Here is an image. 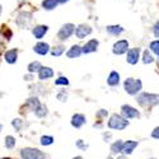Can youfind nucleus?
I'll return each instance as SVG.
<instances>
[{"label": "nucleus", "mask_w": 159, "mask_h": 159, "mask_svg": "<svg viewBox=\"0 0 159 159\" xmlns=\"http://www.w3.org/2000/svg\"><path fill=\"white\" fill-rule=\"evenodd\" d=\"M11 125L14 126L17 130H20V129H22V125H23V121H22V120H19V118H16V120H13Z\"/></svg>", "instance_id": "32"}, {"label": "nucleus", "mask_w": 159, "mask_h": 159, "mask_svg": "<svg viewBox=\"0 0 159 159\" xmlns=\"http://www.w3.org/2000/svg\"><path fill=\"white\" fill-rule=\"evenodd\" d=\"M18 57V51L17 50H9L5 52V61L9 64H14Z\"/></svg>", "instance_id": "17"}, {"label": "nucleus", "mask_w": 159, "mask_h": 159, "mask_svg": "<svg viewBox=\"0 0 159 159\" xmlns=\"http://www.w3.org/2000/svg\"><path fill=\"white\" fill-rule=\"evenodd\" d=\"M33 50H34V52H37L38 55H46L50 51V46L46 42H38L37 45H34Z\"/></svg>", "instance_id": "12"}, {"label": "nucleus", "mask_w": 159, "mask_h": 159, "mask_svg": "<svg viewBox=\"0 0 159 159\" xmlns=\"http://www.w3.org/2000/svg\"><path fill=\"white\" fill-rule=\"evenodd\" d=\"M74 31H75V25L71 24V23H66L60 28L57 36H59V38L61 39V41H65V39H68L74 33Z\"/></svg>", "instance_id": "5"}, {"label": "nucleus", "mask_w": 159, "mask_h": 159, "mask_svg": "<svg viewBox=\"0 0 159 159\" xmlns=\"http://www.w3.org/2000/svg\"><path fill=\"white\" fill-rule=\"evenodd\" d=\"M149 48L152 50L153 54H155L157 56H159V41H158V39H157V41H153V42L150 43Z\"/></svg>", "instance_id": "26"}, {"label": "nucleus", "mask_w": 159, "mask_h": 159, "mask_svg": "<svg viewBox=\"0 0 159 159\" xmlns=\"http://www.w3.org/2000/svg\"><path fill=\"white\" fill-rule=\"evenodd\" d=\"M129 50V42L126 41V39H121V41H117L115 45H113V54L116 55H122L125 54V52Z\"/></svg>", "instance_id": "7"}, {"label": "nucleus", "mask_w": 159, "mask_h": 159, "mask_svg": "<svg viewBox=\"0 0 159 159\" xmlns=\"http://www.w3.org/2000/svg\"><path fill=\"white\" fill-rule=\"evenodd\" d=\"M122 144H124V141H121V140H117L116 143H113L112 145H111V150H112V153H120L121 150H122Z\"/></svg>", "instance_id": "23"}, {"label": "nucleus", "mask_w": 159, "mask_h": 159, "mask_svg": "<svg viewBox=\"0 0 159 159\" xmlns=\"http://www.w3.org/2000/svg\"><path fill=\"white\" fill-rule=\"evenodd\" d=\"M97 47H98V41L97 39H90V41L82 48L83 54H90V52H94V51H97Z\"/></svg>", "instance_id": "14"}, {"label": "nucleus", "mask_w": 159, "mask_h": 159, "mask_svg": "<svg viewBox=\"0 0 159 159\" xmlns=\"http://www.w3.org/2000/svg\"><path fill=\"white\" fill-rule=\"evenodd\" d=\"M139 55H140V48L135 47L127 51V62L131 65H135L139 61Z\"/></svg>", "instance_id": "8"}, {"label": "nucleus", "mask_w": 159, "mask_h": 159, "mask_svg": "<svg viewBox=\"0 0 159 159\" xmlns=\"http://www.w3.org/2000/svg\"><path fill=\"white\" fill-rule=\"evenodd\" d=\"M27 103H28V106H30V107H31L33 111H34V110L38 107V106H39V102H38V99H37L36 97H32V98H30Z\"/></svg>", "instance_id": "28"}, {"label": "nucleus", "mask_w": 159, "mask_h": 159, "mask_svg": "<svg viewBox=\"0 0 159 159\" xmlns=\"http://www.w3.org/2000/svg\"><path fill=\"white\" fill-rule=\"evenodd\" d=\"M118 159H127V158H126V155H125V157H120Z\"/></svg>", "instance_id": "40"}, {"label": "nucleus", "mask_w": 159, "mask_h": 159, "mask_svg": "<svg viewBox=\"0 0 159 159\" xmlns=\"http://www.w3.org/2000/svg\"><path fill=\"white\" fill-rule=\"evenodd\" d=\"M48 31V27L47 25H37V27H34L33 28V36L37 38V39H41L45 34H46V32Z\"/></svg>", "instance_id": "15"}, {"label": "nucleus", "mask_w": 159, "mask_h": 159, "mask_svg": "<svg viewBox=\"0 0 159 159\" xmlns=\"http://www.w3.org/2000/svg\"><path fill=\"white\" fill-rule=\"evenodd\" d=\"M54 76V70L51 68H41L38 71V78L39 80H46V79H50Z\"/></svg>", "instance_id": "11"}, {"label": "nucleus", "mask_w": 159, "mask_h": 159, "mask_svg": "<svg viewBox=\"0 0 159 159\" xmlns=\"http://www.w3.org/2000/svg\"><path fill=\"white\" fill-rule=\"evenodd\" d=\"M66 97H68V96L64 94V93H60V94L57 96V98H59L60 101H66Z\"/></svg>", "instance_id": "36"}, {"label": "nucleus", "mask_w": 159, "mask_h": 159, "mask_svg": "<svg viewBox=\"0 0 159 159\" xmlns=\"http://www.w3.org/2000/svg\"><path fill=\"white\" fill-rule=\"evenodd\" d=\"M121 113L125 118H139L140 113L138 110H135L134 107H131L129 104H124L121 107Z\"/></svg>", "instance_id": "6"}, {"label": "nucleus", "mask_w": 159, "mask_h": 159, "mask_svg": "<svg viewBox=\"0 0 159 159\" xmlns=\"http://www.w3.org/2000/svg\"><path fill=\"white\" fill-rule=\"evenodd\" d=\"M127 126H129L127 118H125L124 116H120V115H112L108 121V127L113 129V130H124Z\"/></svg>", "instance_id": "2"}, {"label": "nucleus", "mask_w": 159, "mask_h": 159, "mask_svg": "<svg viewBox=\"0 0 159 159\" xmlns=\"http://www.w3.org/2000/svg\"><path fill=\"white\" fill-rule=\"evenodd\" d=\"M84 124H85V117H84L83 115L76 113V115L73 116V118H71V125H73L74 127L79 129V127H82Z\"/></svg>", "instance_id": "13"}, {"label": "nucleus", "mask_w": 159, "mask_h": 159, "mask_svg": "<svg viewBox=\"0 0 159 159\" xmlns=\"http://www.w3.org/2000/svg\"><path fill=\"white\" fill-rule=\"evenodd\" d=\"M31 13H20V14L18 16V18H17V24H19L22 20H24V25L27 24L30 20H31Z\"/></svg>", "instance_id": "21"}, {"label": "nucleus", "mask_w": 159, "mask_h": 159, "mask_svg": "<svg viewBox=\"0 0 159 159\" xmlns=\"http://www.w3.org/2000/svg\"><path fill=\"white\" fill-rule=\"evenodd\" d=\"M2 129H3V126H2V125H0V131H2Z\"/></svg>", "instance_id": "43"}, {"label": "nucleus", "mask_w": 159, "mask_h": 159, "mask_svg": "<svg viewBox=\"0 0 159 159\" xmlns=\"http://www.w3.org/2000/svg\"><path fill=\"white\" fill-rule=\"evenodd\" d=\"M2 11H3V9H2V5H0V14H2Z\"/></svg>", "instance_id": "42"}, {"label": "nucleus", "mask_w": 159, "mask_h": 159, "mask_svg": "<svg viewBox=\"0 0 159 159\" xmlns=\"http://www.w3.org/2000/svg\"><path fill=\"white\" fill-rule=\"evenodd\" d=\"M74 159H83V158H82V157H75Z\"/></svg>", "instance_id": "41"}, {"label": "nucleus", "mask_w": 159, "mask_h": 159, "mask_svg": "<svg viewBox=\"0 0 159 159\" xmlns=\"http://www.w3.org/2000/svg\"><path fill=\"white\" fill-rule=\"evenodd\" d=\"M25 78V80H32V76L31 75H27V76H24Z\"/></svg>", "instance_id": "39"}, {"label": "nucleus", "mask_w": 159, "mask_h": 159, "mask_svg": "<svg viewBox=\"0 0 159 159\" xmlns=\"http://www.w3.org/2000/svg\"><path fill=\"white\" fill-rule=\"evenodd\" d=\"M106 159H112V158H111V157H108V158H106Z\"/></svg>", "instance_id": "44"}, {"label": "nucleus", "mask_w": 159, "mask_h": 159, "mask_svg": "<svg viewBox=\"0 0 159 159\" xmlns=\"http://www.w3.org/2000/svg\"><path fill=\"white\" fill-rule=\"evenodd\" d=\"M14 145H16V139L14 138H13V136H7L5 138V147L8 149L14 148Z\"/></svg>", "instance_id": "27"}, {"label": "nucleus", "mask_w": 159, "mask_h": 159, "mask_svg": "<svg viewBox=\"0 0 159 159\" xmlns=\"http://www.w3.org/2000/svg\"><path fill=\"white\" fill-rule=\"evenodd\" d=\"M56 2H57V4H59V3H60V4H65V3H68L69 0H56Z\"/></svg>", "instance_id": "37"}, {"label": "nucleus", "mask_w": 159, "mask_h": 159, "mask_svg": "<svg viewBox=\"0 0 159 159\" xmlns=\"http://www.w3.org/2000/svg\"><path fill=\"white\" fill-rule=\"evenodd\" d=\"M54 143V138L52 136H42L41 138V144L42 145H51Z\"/></svg>", "instance_id": "29"}, {"label": "nucleus", "mask_w": 159, "mask_h": 159, "mask_svg": "<svg viewBox=\"0 0 159 159\" xmlns=\"http://www.w3.org/2000/svg\"><path fill=\"white\" fill-rule=\"evenodd\" d=\"M158 61H159V60H158Z\"/></svg>", "instance_id": "45"}, {"label": "nucleus", "mask_w": 159, "mask_h": 159, "mask_svg": "<svg viewBox=\"0 0 159 159\" xmlns=\"http://www.w3.org/2000/svg\"><path fill=\"white\" fill-rule=\"evenodd\" d=\"M34 113H36V116H38V117H45V116L47 115V108L45 107V106L39 104L38 107L34 110Z\"/></svg>", "instance_id": "24"}, {"label": "nucleus", "mask_w": 159, "mask_h": 159, "mask_svg": "<svg viewBox=\"0 0 159 159\" xmlns=\"http://www.w3.org/2000/svg\"><path fill=\"white\" fill-rule=\"evenodd\" d=\"M55 84L56 85H68L69 80L66 78H64V76H60L59 79H56V80H55Z\"/></svg>", "instance_id": "31"}, {"label": "nucleus", "mask_w": 159, "mask_h": 159, "mask_svg": "<svg viewBox=\"0 0 159 159\" xmlns=\"http://www.w3.org/2000/svg\"><path fill=\"white\" fill-rule=\"evenodd\" d=\"M62 52H64V47L62 46H57V47H55L54 50L51 51V55L52 56H60Z\"/></svg>", "instance_id": "30"}, {"label": "nucleus", "mask_w": 159, "mask_h": 159, "mask_svg": "<svg viewBox=\"0 0 159 159\" xmlns=\"http://www.w3.org/2000/svg\"><path fill=\"white\" fill-rule=\"evenodd\" d=\"M107 83H108V85H111V87L117 85L118 83H120V74H118L117 71H112V73L110 74L108 79H107Z\"/></svg>", "instance_id": "18"}, {"label": "nucleus", "mask_w": 159, "mask_h": 159, "mask_svg": "<svg viewBox=\"0 0 159 159\" xmlns=\"http://www.w3.org/2000/svg\"><path fill=\"white\" fill-rule=\"evenodd\" d=\"M2 47H3V37L0 36V50H2Z\"/></svg>", "instance_id": "38"}, {"label": "nucleus", "mask_w": 159, "mask_h": 159, "mask_svg": "<svg viewBox=\"0 0 159 159\" xmlns=\"http://www.w3.org/2000/svg\"><path fill=\"white\" fill-rule=\"evenodd\" d=\"M20 157L23 159H46L45 154L38 150V149H33V148H24L20 150Z\"/></svg>", "instance_id": "4"}, {"label": "nucleus", "mask_w": 159, "mask_h": 159, "mask_svg": "<svg viewBox=\"0 0 159 159\" xmlns=\"http://www.w3.org/2000/svg\"><path fill=\"white\" fill-rule=\"evenodd\" d=\"M76 145H78V147H79V148H82L83 150H85V149L88 148V145H83V143H82L80 140H79V141H78V144H76Z\"/></svg>", "instance_id": "35"}, {"label": "nucleus", "mask_w": 159, "mask_h": 159, "mask_svg": "<svg viewBox=\"0 0 159 159\" xmlns=\"http://www.w3.org/2000/svg\"><path fill=\"white\" fill-rule=\"evenodd\" d=\"M153 61H154V59H153V56L150 55V52H149L148 50H145L144 54H143V62H144V64H152Z\"/></svg>", "instance_id": "25"}, {"label": "nucleus", "mask_w": 159, "mask_h": 159, "mask_svg": "<svg viewBox=\"0 0 159 159\" xmlns=\"http://www.w3.org/2000/svg\"><path fill=\"white\" fill-rule=\"evenodd\" d=\"M57 5V2L56 0H43L42 2V7L46 9V10H52L55 9Z\"/></svg>", "instance_id": "20"}, {"label": "nucleus", "mask_w": 159, "mask_h": 159, "mask_svg": "<svg viewBox=\"0 0 159 159\" xmlns=\"http://www.w3.org/2000/svg\"><path fill=\"white\" fill-rule=\"evenodd\" d=\"M42 68V65H41V62H38V61H33V62H31L30 65H28V71L32 74V73H37V71H39V69Z\"/></svg>", "instance_id": "22"}, {"label": "nucleus", "mask_w": 159, "mask_h": 159, "mask_svg": "<svg viewBox=\"0 0 159 159\" xmlns=\"http://www.w3.org/2000/svg\"><path fill=\"white\" fill-rule=\"evenodd\" d=\"M83 54V50L80 46H78V45H74L68 52H66V55H68V57L70 59H74V57H79Z\"/></svg>", "instance_id": "16"}, {"label": "nucleus", "mask_w": 159, "mask_h": 159, "mask_svg": "<svg viewBox=\"0 0 159 159\" xmlns=\"http://www.w3.org/2000/svg\"><path fill=\"white\" fill-rule=\"evenodd\" d=\"M138 141H134V140H127V141H125L124 144H122V153L125 154V155H129V154H131L132 152H134V149L138 147Z\"/></svg>", "instance_id": "10"}, {"label": "nucleus", "mask_w": 159, "mask_h": 159, "mask_svg": "<svg viewBox=\"0 0 159 159\" xmlns=\"http://www.w3.org/2000/svg\"><path fill=\"white\" fill-rule=\"evenodd\" d=\"M138 103L143 107H153V106L159 104V94L152 93H141L138 97Z\"/></svg>", "instance_id": "1"}, {"label": "nucleus", "mask_w": 159, "mask_h": 159, "mask_svg": "<svg viewBox=\"0 0 159 159\" xmlns=\"http://www.w3.org/2000/svg\"><path fill=\"white\" fill-rule=\"evenodd\" d=\"M74 32H75V34H76V37H78L79 39H82V38H84V37H87V36H89V34L92 33V28L89 27V25L80 24Z\"/></svg>", "instance_id": "9"}, {"label": "nucleus", "mask_w": 159, "mask_h": 159, "mask_svg": "<svg viewBox=\"0 0 159 159\" xmlns=\"http://www.w3.org/2000/svg\"><path fill=\"white\" fill-rule=\"evenodd\" d=\"M107 32L110 34H113V36H118L124 32V28L121 25H108L107 27Z\"/></svg>", "instance_id": "19"}, {"label": "nucleus", "mask_w": 159, "mask_h": 159, "mask_svg": "<svg viewBox=\"0 0 159 159\" xmlns=\"http://www.w3.org/2000/svg\"><path fill=\"white\" fill-rule=\"evenodd\" d=\"M124 87H125V90L131 96H135L138 92L141 90V80H139V79H134V78H127L125 83H124Z\"/></svg>", "instance_id": "3"}, {"label": "nucleus", "mask_w": 159, "mask_h": 159, "mask_svg": "<svg viewBox=\"0 0 159 159\" xmlns=\"http://www.w3.org/2000/svg\"><path fill=\"white\" fill-rule=\"evenodd\" d=\"M153 32H154V36H155V37H159V22H158V23L154 25Z\"/></svg>", "instance_id": "34"}, {"label": "nucleus", "mask_w": 159, "mask_h": 159, "mask_svg": "<svg viewBox=\"0 0 159 159\" xmlns=\"http://www.w3.org/2000/svg\"><path fill=\"white\" fill-rule=\"evenodd\" d=\"M152 138H154V139H159V127H155V129L153 130V132H152Z\"/></svg>", "instance_id": "33"}]
</instances>
